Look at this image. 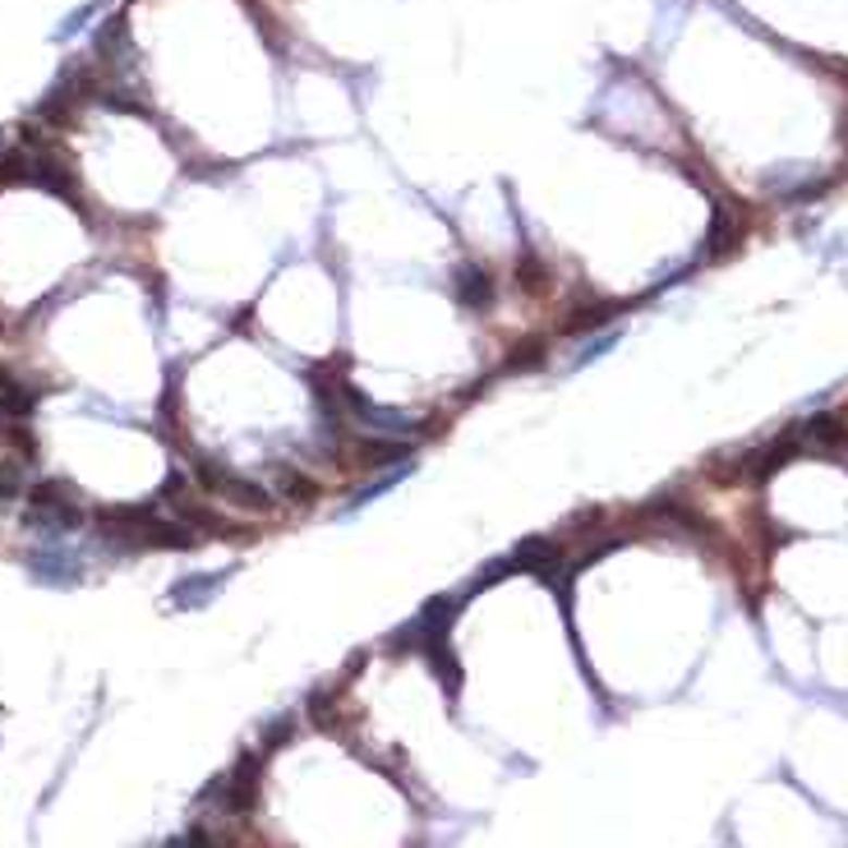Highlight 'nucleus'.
<instances>
[{"label": "nucleus", "mask_w": 848, "mask_h": 848, "mask_svg": "<svg viewBox=\"0 0 848 848\" xmlns=\"http://www.w3.org/2000/svg\"><path fill=\"white\" fill-rule=\"evenodd\" d=\"M613 346H619V333H604V337H595V341L586 346V351H582V356H576V360H572V370H586V364H590V360H600L604 351H613Z\"/></svg>", "instance_id": "aec40b11"}, {"label": "nucleus", "mask_w": 848, "mask_h": 848, "mask_svg": "<svg viewBox=\"0 0 848 848\" xmlns=\"http://www.w3.org/2000/svg\"><path fill=\"white\" fill-rule=\"evenodd\" d=\"M28 568H33V576L42 586H74L79 582V563H74L70 553H61V549H33L28 553Z\"/></svg>", "instance_id": "9d476101"}, {"label": "nucleus", "mask_w": 848, "mask_h": 848, "mask_svg": "<svg viewBox=\"0 0 848 848\" xmlns=\"http://www.w3.org/2000/svg\"><path fill=\"white\" fill-rule=\"evenodd\" d=\"M516 273H522V291L526 296L531 291H549V273H545V263H539V259L522 254V267H516Z\"/></svg>", "instance_id": "6ab92c4d"}, {"label": "nucleus", "mask_w": 848, "mask_h": 848, "mask_svg": "<svg viewBox=\"0 0 848 848\" xmlns=\"http://www.w3.org/2000/svg\"><path fill=\"white\" fill-rule=\"evenodd\" d=\"M185 848H222V844H217V835H212L208 825H195V831L185 835Z\"/></svg>", "instance_id": "5701e85b"}, {"label": "nucleus", "mask_w": 848, "mask_h": 848, "mask_svg": "<svg viewBox=\"0 0 848 848\" xmlns=\"http://www.w3.org/2000/svg\"><path fill=\"white\" fill-rule=\"evenodd\" d=\"M549 360V346L545 341H522L516 346V356L503 360V374H526V370H539V364Z\"/></svg>", "instance_id": "a211bd4d"}, {"label": "nucleus", "mask_w": 848, "mask_h": 848, "mask_svg": "<svg viewBox=\"0 0 848 848\" xmlns=\"http://www.w3.org/2000/svg\"><path fill=\"white\" fill-rule=\"evenodd\" d=\"M734 245H738V226L734 217H728V208L720 203L715 208V222H710V259H724V254H734Z\"/></svg>", "instance_id": "4468645a"}, {"label": "nucleus", "mask_w": 848, "mask_h": 848, "mask_svg": "<svg viewBox=\"0 0 848 848\" xmlns=\"http://www.w3.org/2000/svg\"><path fill=\"white\" fill-rule=\"evenodd\" d=\"M619 310L623 304H590V310H582V314H572V319H563V333L568 337H582V333H590V327H600V323H609V319H619Z\"/></svg>", "instance_id": "2eb2a0df"}, {"label": "nucleus", "mask_w": 848, "mask_h": 848, "mask_svg": "<svg viewBox=\"0 0 848 848\" xmlns=\"http://www.w3.org/2000/svg\"><path fill=\"white\" fill-rule=\"evenodd\" d=\"M259 788H263V757H259V751H245V757L230 765V775L208 784L203 798L222 802L226 812H249V807L259 802Z\"/></svg>", "instance_id": "20e7f679"}, {"label": "nucleus", "mask_w": 848, "mask_h": 848, "mask_svg": "<svg viewBox=\"0 0 848 848\" xmlns=\"http://www.w3.org/2000/svg\"><path fill=\"white\" fill-rule=\"evenodd\" d=\"M33 407H37V392L18 388V383H10V388L0 392V420H28Z\"/></svg>", "instance_id": "f3484780"}, {"label": "nucleus", "mask_w": 848, "mask_h": 848, "mask_svg": "<svg viewBox=\"0 0 848 848\" xmlns=\"http://www.w3.org/2000/svg\"><path fill=\"white\" fill-rule=\"evenodd\" d=\"M415 471V461H401V466H392V471H378L374 479H370V485H364L356 498H346V508H341V516H351L356 508H364V503H374V498H383V494H388V489H397L401 485V479H407Z\"/></svg>", "instance_id": "f8f14e48"}, {"label": "nucleus", "mask_w": 848, "mask_h": 848, "mask_svg": "<svg viewBox=\"0 0 848 848\" xmlns=\"http://www.w3.org/2000/svg\"><path fill=\"white\" fill-rule=\"evenodd\" d=\"M195 475H199V485H203V494H212V498H222V503H230V508H240V512H254V516H267L277 508V498L267 494L263 485H254V479H245L240 471H230L226 461H217V457H199L195 461Z\"/></svg>", "instance_id": "f03ea898"}, {"label": "nucleus", "mask_w": 848, "mask_h": 848, "mask_svg": "<svg viewBox=\"0 0 848 848\" xmlns=\"http://www.w3.org/2000/svg\"><path fill=\"white\" fill-rule=\"evenodd\" d=\"M166 848H185V839H176V844H166Z\"/></svg>", "instance_id": "b1692460"}, {"label": "nucleus", "mask_w": 848, "mask_h": 848, "mask_svg": "<svg viewBox=\"0 0 848 848\" xmlns=\"http://www.w3.org/2000/svg\"><path fill=\"white\" fill-rule=\"evenodd\" d=\"M277 485H282V498H291L296 508H310L314 498H319L314 475H300L296 466H277Z\"/></svg>", "instance_id": "ddd939ff"}, {"label": "nucleus", "mask_w": 848, "mask_h": 848, "mask_svg": "<svg viewBox=\"0 0 848 848\" xmlns=\"http://www.w3.org/2000/svg\"><path fill=\"white\" fill-rule=\"evenodd\" d=\"M512 572H531V576H539V582H549L558 595L568 590V563H563V545L558 539H549V535H531V539H522V545L512 549Z\"/></svg>", "instance_id": "39448f33"}, {"label": "nucleus", "mask_w": 848, "mask_h": 848, "mask_svg": "<svg viewBox=\"0 0 848 848\" xmlns=\"http://www.w3.org/2000/svg\"><path fill=\"white\" fill-rule=\"evenodd\" d=\"M28 494V475H24V461L5 457L0 461V503H14V498Z\"/></svg>", "instance_id": "dca6fc26"}, {"label": "nucleus", "mask_w": 848, "mask_h": 848, "mask_svg": "<svg viewBox=\"0 0 848 848\" xmlns=\"http://www.w3.org/2000/svg\"><path fill=\"white\" fill-rule=\"evenodd\" d=\"M92 14H98V5H84V10H74V14L65 18V24H61V28H55V37H61V42H65V37H74V33H79V28L88 24V18H92Z\"/></svg>", "instance_id": "412c9836"}, {"label": "nucleus", "mask_w": 848, "mask_h": 848, "mask_svg": "<svg viewBox=\"0 0 848 848\" xmlns=\"http://www.w3.org/2000/svg\"><path fill=\"white\" fill-rule=\"evenodd\" d=\"M92 47H98V61L102 65L125 61V55H129V24H125V14H111L107 24L92 33Z\"/></svg>", "instance_id": "9b49d317"}, {"label": "nucleus", "mask_w": 848, "mask_h": 848, "mask_svg": "<svg viewBox=\"0 0 848 848\" xmlns=\"http://www.w3.org/2000/svg\"><path fill=\"white\" fill-rule=\"evenodd\" d=\"M794 438H798L802 457H831V452H839L848 442V424L839 415H812V420L798 424Z\"/></svg>", "instance_id": "0eeeda50"}, {"label": "nucleus", "mask_w": 848, "mask_h": 848, "mask_svg": "<svg viewBox=\"0 0 848 848\" xmlns=\"http://www.w3.org/2000/svg\"><path fill=\"white\" fill-rule=\"evenodd\" d=\"M28 508H24V526L28 531H42V535H70L84 526V508H79V494H74L65 479H42L33 485L28 494Z\"/></svg>", "instance_id": "f257e3e1"}, {"label": "nucleus", "mask_w": 848, "mask_h": 848, "mask_svg": "<svg viewBox=\"0 0 848 848\" xmlns=\"http://www.w3.org/2000/svg\"><path fill=\"white\" fill-rule=\"evenodd\" d=\"M341 415L346 424H356V429H370V434H388V438H407L415 429V420L397 407H378L374 397H364L356 383L341 378Z\"/></svg>", "instance_id": "7ed1b4c3"}, {"label": "nucleus", "mask_w": 848, "mask_h": 848, "mask_svg": "<svg viewBox=\"0 0 848 848\" xmlns=\"http://www.w3.org/2000/svg\"><path fill=\"white\" fill-rule=\"evenodd\" d=\"M230 572L236 568H222V572H208V576H185V582L171 586V604L176 609H203L217 600V590L230 582Z\"/></svg>", "instance_id": "1a4fd4ad"}, {"label": "nucleus", "mask_w": 848, "mask_h": 848, "mask_svg": "<svg viewBox=\"0 0 848 848\" xmlns=\"http://www.w3.org/2000/svg\"><path fill=\"white\" fill-rule=\"evenodd\" d=\"M452 296H457V304H461V310H471V314H485L489 304H494V296H498V286H494V277L485 273V267H475V263H461L457 273H452Z\"/></svg>", "instance_id": "6e6552de"}, {"label": "nucleus", "mask_w": 848, "mask_h": 848, "mask_svg": "<svg viewBox=\"0 0 848 848\" xmlns=\"http://www.w3.org/2000/svg\"><path fill=\"white\" fill-rule=\"evenodd\" d=\"M291 715H282V724H267V734H263V743L267 747H282V743H291Z\"/></svg>", "instance_id": "4be33fe9"}, {"label": "nucleus", "mask_w": 848, "mask_h": 848, "mask_svg": "<svg viewBox=\"0 0 848 848\" xmlns=\"http://www.w3.org/2000/svg\"><path fill=\"white\" fill-rule=\"evenodd\" d=\"M411 438H388V434H356L351 438V466L356 471H388L411 461Z\"/></svg>", "instance_id": "423d86ee"}]
</instances>
